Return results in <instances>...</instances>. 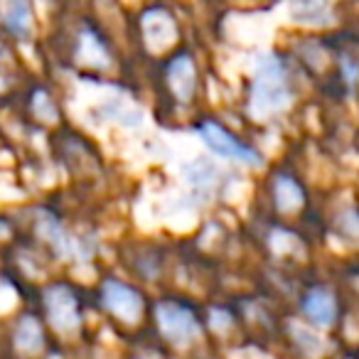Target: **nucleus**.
<instances>
[{
	"label": "nucleus",
	"instance_id": "obj_1",
	"mask_svg": "<svg viewBox=\"0 0 359 359\" xmlns=\"http://www.w3.org/2000/svg\"><path fill=\"white\" fill-rule=\"evenodd\" d=\"M290 101H293V86L285 65L276 55H261L251 84V114L256 118H269L288 109Z\"/></svg>",
	"mask_w": 359,
	"mask_h": 359
},
{
	"label": "nucleus",
	"instance_id": "obj_2",
	"mask_svg": "<svg viewBox=\"0 0 359 359\" xmlns=\"http://www.w3.org/2000/svg\"><path fill=\"white\" fill-rule=\"evenodd\" d=\"M300 313L308 325L327 332L342 325L344 295L330 283H313L300 295Z\"/></svg>",
	"mask_w": 359,
	"mask_h": 359
},
{
	"label": "nucleus",
	"instance_id": "obj_3",
	"mask_svg": "<svg viewBox=\"0 0 359 359\" xmlns=\"http://www.w3.org/2000/svg\"><path fill=\"white\" fill-rule=\"evenodd\" d=\"M197 135L205 140V145L212 153L222 155V158L236 160V163L251 165V168H261V165H264V158H261L251 145L241 143L236 135H231L229 130H224L222 126L202 123V126H197Z\"/></svg>",
	"mask_w": 359,
	"mask_h": 359
},
{
	"label": "nucleus",
	"instance_id": "obj_4",
	"mask_svg": "<svg viewBox=\"0 0 359 359\" xmlns=\"http://www.w3.org/2000/svg\"><path fill=\"white\" fill-rule=\"evenodd\" d=\"M155 318H158V327L170 342L185 344L200 334V325L192 310H187L180 303H158L155 305Z\"/></svg>",
	"mask_w": 359,
	"mask_h": 359
},
{
	"label": "nucleus",
	"instance_id": "obj_5",
	"mask_svg": "<svg viewBox=\"0 0 359 359\" xmlns=\"http://www.w3.org/2000/svg\"><path fill=\"white\" fill-rule=\"evenodd\" d=\"M47 315H50L52 325L60 332H72L79 325V305H76V295L67 285H52L45 293Z\"/></svg>",
	"mask_w": 359,
	"mask_h": 359
},
{
	"label": "nucleus",
	"instance_id": "obj_6",
	"mask_svg": "<svg viewBox=\"0 0 359 359\" xmlns=\"http://www.w3.org/2000/svg\"><path fill=\"white\" fill-rule=\"evenodd\" d=\"M330 234L349 251H354L359 259V197L344 200L330 215Z\"/></svg>",
	"mask_w": 359,
	"mask_h": 359
},
{
	"label": "nucleus",
	"instance_id": "obj_7",
	"mask_svg": "<svg viewBox=\"0 0 359 359\" xmlns=\"http://www.w3.org/2000/svg\"><path fill=\"white\" fill-rule=\"evenodd\" d=\"M104 305L116 315V318L133 323L143 313V298L138 290L118 283V280H106L104 283Z\"/></svg>",
	"mask_w": 359,
	"mask_h": 359
},
{
	"label": "nucleus",
	"instance_id": "obj_8",
	"mask_svg": "<svg viewBox=\"0 0 359 359\" xmlns=\"http://www.w3.org/2000/svg\"><path fill=\"white\" fill-rule=\"evenodd\" d=\"M271 195H273V205L280 215H295L308 202L305 187L300 185V180L293 177V175H278V177H273Z\"/></svg>",
	"mask_w": 359,
	"mask_h": 359
},
{
	"label": "nucleus",
	"instance_id": "obj_9",
	"mask_svg": "<svg viewBox=\"0 0 359 359\" xmlns=\"http://www.w3.org/2000/svg\"><path fill=\"white\" fill-rule=\"evenodd\" d=\"M339 0H290V15L300 25L325 27L337 15Z\"/></svg>",
	"mask_w": 359,
	"mask_h": 359
},
{
	"label": "nucleus",
	"instance_id": "obj_10",
	"mask_svg": "<svg viewBox=\"0 0 359 359\" xmlns=\"http://www.w3.org/2000/svg\"><path fill=\"white\" fill-rule=\"evenodd\" d=\"M168 81H170L172 94L177 96L182 104H187V101L195 96L197 72L190 57H177V60H172V65H170V69H168Z\"/></svg>",
	"mask_w": 359,
	"mask_h": 359
},
{
	"label": "nucleus",
	"instance_id": "obj_11",
	"mask_svg": "<svg viewBox=\"0 0 359 359\" xmlns=\"http://www.w3.org/2000/svg\"><path fill=\"white\" fill-rule=\"evenodd\" d=\"M143 35L153 50H165V47L175 40L177 30H175L172 18L165 11H150L148 15L143 18Z\"/></svg>",
	"mask_w": 359,
	"mask_h": 359
},
{
	"label": "nucleus",
	"instance_id": "obj_12",
	"mask_svg": "<svg viewBox=\"0 0 359 359\" xmlns=\"http://www.w3.org/2000/svg\"><path fill=\"white\" fill-rule=\"evenodd\" d=\"M290 337H293V344L298 347V352L303 354V357L315 359L327 352V339H325L323 330L313 327V325H308V323L290 325Z\"/></svg>",
	"mask_w": 359,
	"mask_h": 359
},
{
	"label": "nucleus",
	"instance_id": "obj_13",
	"mask_svg": "<svg viewBox=\"0 0 359 359\" xmlns=\"http://www.w3.org/2000/svg\"><path fill=\"white\" fill-rule=\"evenodd\" d=\"M3 22L15 37L30 35V3L27 0H11L3 13Z\"/></svg>",
	"mask_w": 359,
	"mask_h": 359
},
{
	"label": "nucleus",
	"instance_id": "obj_14",
	"mask_svg": "<svg viewBox=\"0 0 359 359\" xmlns=\"http://www.w3.org/2000/svg\"><path fill=\"white\" fill-rule=\"evenodd\" d=\"M15 344L22 352H37V349L42 347V327L32 315H25V318L18 323Z\"/></svg>",
	"mask_w": 359,
	"mask_h": 359
},
{
	"label": "nucleus",
	"instance_id": "obj_15",
	"mask_svg": "<svg viewBox=\"0 0 359 359\" xmlns=\"http://www.w3.org/2000/svg\"><path fill=\"white\" fill-rule=\"evenodd\" d=\"M229 327L231 325V318L226 313H212V327Z\"/></svg>",
	"mask_w": 359,
	"mask_h": 359
},
{
	"label": "nucleus",
	"instance_id": "obj_16",
	"mask_svg": "<svg viewBox=\"0 0 359 359\" xmlns=\"http://www.w3.org/2000/svg\"><path fill=\"white\" fill-rule=\"evenodd\" d=\"M354 347H357V357H354V359H359V339L354 342Z\"/></svg>",
	"mask_w": 359,
	"mask_h": 359
}]
</instances>
